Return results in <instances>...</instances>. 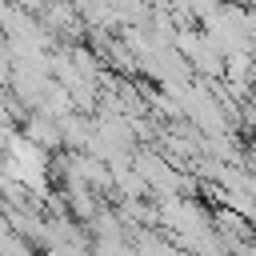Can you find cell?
Returning a JSON list of instances; mask_svg holds the SVG:
<instances>
[{
	"mask_svg": "<svg viewBox=\"0 0 256 256\" xmlns=\"http://www.w3.org/2000/svg\"><path fill=\"white\" fill-rule=\"evenodd\" d=\"M20 136H28L32 144H40V148H60L64 140H60V124H56V116H48V112H40V108H32L24 120H20Z\"/></svg>",
	"mask_w": 256,
	"mask_h": 256,
	"instance_id": "cell-1",
	"label": "cell"
},
{
	"mask_svg": "<svg viewBox=\"0 0 256 256\" xmlns=\"http://www.w3.org/2000/svg\"><path fill=\"white\" fill-rule=\"evenodd\" d=\"M16 8H24V12H40L44 8V0H12Z\"/></svg>",
	"mask_w": 256,
	"mask_h": 256,
	"instance_id": "cell-2",
	"label": "cell"
}]
</instances>
